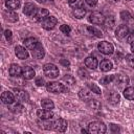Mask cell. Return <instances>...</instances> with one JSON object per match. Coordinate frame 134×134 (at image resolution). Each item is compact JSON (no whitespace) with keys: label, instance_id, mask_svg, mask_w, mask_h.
Instances as JSON below:
<instances>
[{"label":"cell","instance_id":"obj_1","mask_svg":"<svg viewBox=\"0 0 134 134\" xmlns=\"http://www.w3.org/2000/svg\"><path fill=\"white\" fill-rule=\"evenodd\" d=\"M107 128L106 125L102 121H92L88 125V131L89 133H94V134H104L106 132Z\"/></svg>","mask_w":134,"mask_h":134},{"label":"cell","instance_id":"obj_2","mask_svg":"<svg viewBox=\"0 0 134 134\" xmlns=\"http://www.w3.org/2000/svg\"><path fill=\"white\" fill-rule=\"evenodd\" d=\"M46 89L47 91L51 92V93H62V92H66L67 88L58 82H49L46 84Z\"/></svg>","mask_w":134,"mask_h":134},{"label":"cell","instance_id":"obj_3","mask_svg":"<svg viewBox=\"0 0 134 134\" xmlns=\"http://www.w3.org/2000/svg\"><path fill=\"white\" fill-rule=\"evenodd\" d=\"M43 71H44V74L50 79H55L59 76V68L54 65V64H46L44 65L43 67Z\"/></svg>","mask_w":134,"mask_h":134},{"label":"cell","instance_id":"obj_4","mask_svg":"<svg viewBox=\"0 0 134 134\" xmlns=\"http://www.w3.org/2000/svg\"><path fill=\"white\" fill-rule=\"evenodd\" d=\"M97 49H98V51L100 53L106 54V55H110L114 51L113 45L110 42H108V41H102V42H99L97 44Z\"/></svg>","mask_w":134,"mask_h":134},{"label":"cell","instance_id":"obj_5","mask_svg":"<svg viewBox=\"0 0 134 134\" xmlns=\"http://www.w3.org/2000/svg\"><path fill=\"white\" fill-rule=\"evenodd\" d=\"M105 16L99 12H93L89 15L88 20L92 24H103L105 22Z\"/></svg>","mask_w":134,"mask_h":134},{"label":"cell","instance_id":"obj_6","mask_svg":"<svg viewBox=\"0 0 134 134\" xmlns=\"http://www.w3.org/2000/svg\"><path fill=\"white\" fill-rule=\"evenodd\" d=\"M57 23H58V20H57V18L53 17V16H48L46 19H44V20L41 22L42 27H43L44 29H46V30H50V29L54 28V26L57 25Z\"/></svg>","mask_w":134,"mask_h":134},{"label":"cell","instance_id":"obj_7","mask_svg":"<svg viewBox=\"0 0 134 134\" xmlns=\"http://www.w3.org/2000/svg\"><path fill=\"white\" fill-rule=\"evenodd\" d=\"M128 34H129V28H128V26L125 25V24H121V25L117 26V28L115 29V36H116L118 39H120V40L127 38Z\"/></svg>","mask_w":134,"mask_h":134},{"label":"cell","instance_id":"obj_8","mask_svg":"<svg viewBox=\"0 0 134 134\" xmlns=\"http://www.w3.org/2000/svg\"><path fill=\"white\" fill-rule=\"evenodd\" d=\"M37 116L42 119V120H46V119H51L53 117V112L51 110L48 109H39L37 111Z\"/></svg>","mask_w":134,"mask_h":134},{"label":"cell","instance_id":"obj_9","mask_svg":"<svg viewBox=\"0 0 134 134\" xmlns=\"http://www.w3.org/2000/svg\"><path fill=\"white\" fill-rule=\"evenodd\" d=\"M53 129L57 132H65L67 129V121L64 118H58L53 121Z\"/></svg>","mask_w":134,"mask_h":134},{"label":"cell","instance_id":"obj_10","mask_svg":"<svg viewBox=\"0 0 134 134\" xmlns=\"http://www.w3.org/2000/svg\"><path fill=\"white\" fill-rule=\"evenodd\" d=\"M3 17L8 22H16V21H18L17 13L15 10H13V9H9V8L3 10Z\"/></svg>","mask_w":134,"mask_h":134},{"label":"cell","instance_id":"obj_11","mask_svg":"<svg viewBox=\"0 0 134 134\" xmlns=\"http://www.w3.org/2000/svg\"><path fill=\"white\" fill-rule=\"evenodd\" d=\"M15 53L17 55V58H19L20 60H25L28 58V51L26 49V47H23V46H16L15 48Z\"/></svg>","mask_w":134,"mask_h":134},{"label":"cell","instance_id":"obj_12","mask_svg":"<svg viewBox=\"0 0 134 134\" xmlns=\"http://www.w3.org/2000/svg\"><path fill=\"white\" fill-rule=\"evenodd\" d=\"M37 10H38V8L32 3H25V5L23 7V14L26 15V16H29V17L30 16H35Z\"/></svg>","mask_w":134,"mask_h":134},{"label":"cell","instance_id":"obj_13","mask_svg":"<svg viewBox=\"0 0 134 134\" xmlns=\"http://www.w3.org/2000/svg\"><path fill=\"white\" fill-rule=\"evenodd\" d=\"M8 73L13 77H18L22 74V68L17 64H12L8 68Z\"/></svg>","mask_w":134,"mask_h":134},{"label":"cell","instance_id":"obj_14","mask_svg":"<svg viewBox=\"0 0 134 134\" xmlns=\"http://www.w3.org/2000/svg\"><path fill=\"white\" fill-rule=\"evenodd\" d=\"M15 98H16L15 95L12 92H9V91H4L1 94V100H2L3 104H6V105L13 104L14 100H15Z\"/></svg>","mask_w":134,"mask_h":134},{"label":"cell","instance_id":"obj_15","mask_svg":"<svg viewBox=\"0 0 134 134\" xmlns=\"http://www.w3.org/2000/svg\"><path fill=\"white\" fill-rule=\"evenodd\" d=\"M15 97L20 103L28 100V94L22 89H15Z\"/></svg>","mask_w":134,"mask_h":134},{"label":"cell","instance_id":"obj_16","mask_svg":"<svg viewBox=\"0 0 134 134\" xmlns=\"http://www.w3.org/2000/svg\"><path fill=\"white\" fill-rule=\"evenodd\" d=\"M48 16H49V12L47 9H45V8H38V10H37L36 15L34 16V18H35L36 21H41L42 22Z\"/></svg>","mask_w":134,"mask_h":134},{"label":"cell","instance_id":"obj_17","mask_svg":"<svg viewBox=\"0 0 134 134\" xmlns=\"http://www.w3.org/2000/svg\"><path fill=\"white\" fill-rule=\"evenodd\" d=\"M23 44H24V46H25L27 49L32 50L34 48L37 47V45L39 44V42H38V40H37L36 38L30 37V38H26V39L23 41Z\"/></svg>","mask_w":134,"mask_h":134},{"label":"cell","instance_id":"obj_18","mask_svg":"<svg viewBox=\"0 0 134 134\" xmlns=\"http://www.w3.org/2000/svg\"><path fill=\"white\" fill-rule=\"evenodd\" d=\"M31 53H32V57H34V58L40 60V59H43V58H44V55H45V50H44V48L42 47V45L39 43V44L37 45V47L31 50Z\"/></svg>","mask_w":134,"mask_h":134},{"label":"cell","instance_id":"obj_19","mask_svg":"<svg viewBox=\"0 0 134 134\" xmlns=\"http://www.w3.org/2000/svg\"><path fill=\"white\" fill-rule=\"evenodd\" d=\"M22 76L25 80H31L35 77V70L29 66H25L22 68Z\"/></svg>","mask_w":134,"mask_h":134},{"label":"cell","instance_id":"obj_20","mask_svg":"<svg viewBox=\"0 0 134 134\" xmlns=\"http://www.w3.org/2000/svg\"><path fill=\"white\" fill-rule=\"evenodd\" d=\"M97 64H98V62H97L96 58H94V57H88V58L85 59V65H86V67H88V68H90L92 70L97 67Z\"/></svg>","mask_w":134,"mask_h":134},{"label":"cell","instance_id":"obj_21","mask_svg":"<svg viewBox=\"0 0 134 134\" xmlns=\"http://www.w3.org/2000/svg\"><path fill=\"white\" fill-rule=\"evenodd\" d=\"M113 65H112V62L109 61V60H103L100 63H99V69L103 71V72H108L112 69Z\"/></svg>","mask_w":134,"mask_h":134},{"label":"cell","instance_id":"obj_22","mask_svg":"<svg viewBox=\"0 0 134 134\" xmlns=\"http://www.w3.org/2000/svg\"><path fill=\"white\" fill-rule=\"evenodd\" d=\"M114 80H115L116 84H118L120 86L129 84V77L124 74H114Z\"/></svg>","mask_w":134,"mask_h":134},{"label":"cell","instance_id":"obj_23","mask_svg":"<svg viewBox=\"0 0 134 134\" xmlns=\"http://www.w3.org/2000/svg\"><path fill=\"white\" fill-rule=\"evenodd\" d=\"M5 5L7 8L9 9H13V10H16L20 7L21 5V0H7L5 2Z\"/></svg>","mask_w":134,"mask_h":134},{"label":"cell","instance_id":"obj_24","mask_svg":"<svg viewBox=\"0 0 134 134\" xmlns=\"http://www.w3.org/2000/svg\"><path fill=\"white\" fill-rule=\"evenodd\" d=\"M79 96H80L81 99L88 102L89 99H91L92 94H91V91L89 89H81L80 92H79Z\"/></svg>","mask_w":134,"mask_h":134},{"label":"cell","instance_id":"obj_25","mask_svg":"<svg viewBox=\"0 0 134 134\" xmlns=\"http://www.w3.org/2000/svg\"><path fill=\"white\" fill-rule=\"evenodd\" d=\"M108 99H109L110 104L117 105L119 103V100H120V95L117 92H111L110 95H109V97H108Z\"/></svg>","mask_w":134,"mask_h":134},{"label":"cell","instance_id":"obj_26","mask_svg":"<svg viewBox=\"0 0 134 134\" xmlns=\"http://www.w3.org/2000/svg\"><path fill=\"white\" fill-rule=\"evenodd\" d=\"M124 96L129 100H134V87H128L124 91Z\"/></svg>","mask_w":134,"mask_h":134},{"label":"cell","instance_id":"obj_27","mask_svg":"<svg viewBox=\"0 0 134 134\" xmlns=\"http://www.w3.org/2000/svg\"><path fill=\"white\" fill-rule=\"evenodd\" d=\"M72 14H73V16H74L75 18L82 19V18H84V16L86 15V9H85L83 6H82V7H79V8H74L73 12H72Z\"/></svg>","mask_w":134,"mask_h":134},{"label":"cell","instance_id":"obj_28","mask_svg":"<svg viewBox=\"0 0 134 134\" xmlns=\"http://www.w3.org/2000/svg\"><path fill=\"white\" fill-rule=\"evenodd\" d=\"M41 106H42V108H44V109L51 110V109H53L54 104H53V102L50 100L49 98H43V99L41 100Z\"/></svg>","mask_w":134,"mask_h":134},{"label":"cell","instance_id":"obj_29","mask_svg":"<svg viewBox=\"0 0 134 134\" xmlns=\"http://www.w3.org/2000/svg\"><path fill=\"white\" fill-rule=\"evenodd\" d=\"M88 106H89L90 108L94 109V110H98V109H100V107H102L100 103H99L97 99H92V98L88 100Z\"/></svg>","mask_w":134,"mask_h":134},{"label":"cell","instance_id":"obj_30","mask_svg":"<svg viewBox=\"0 0 134 134\" xmlns=\"http://www.w3.org/2000/svg\"><path fill=\"white\" fill-rule=\"evenodd\" d=\"M120 17H121V19H122L124 21H126V22H131V21H133V17H132V15H131L128 10H122V12L120 13Z\"/></svg>","mask_w":134,"mask_h":134},{"label":"cell","instance_id":"obj_31","mask_svg":"<svg viewBox=\"0 0 134 134\" xmlns=\"http://www.w3.org/2000/svg\"><path fill=\"white\" fill-rule=\"evenodd\" d=\"M87 30L91 34V35H93V36H95V37H102L103 36V34H102V31L99 30V29H97V28H95V27H93V26H88L87 27Z\"/></svg>","mask_w":134,"mask_h":134},{"label":"cell","instance_id":"obj_32","mask_svg":"<svg viewBox=\"0 0 134 134\" xmlns=\"http://www.w3.org/2000/svg\"><path fill=\"white\" fill-rule=\"evenodd\" d=\"M62 81L63 82H65L67 85H73L74 83H75V79L72 76V75H70V74H66V75H64L63 76V79H62Z\"/></svg>","mask_w":134,"mask_h":134},{"label":"cell","instance_id":"obj_33","mask_svg":"<svg viewBox=\"0 0 134 134\" xmlns=\"http://www.w3.org/2000/svg\"><path fill=\"white\" fill-rule=\"evenodd\" d=\"M113 80H114V74H112V75H106V76H104V77H102V79L99 80V83H100L102 85H108V84H110Z\"/></svg>","mask_w":134,"mask_h":134},{"label":"cell","instance_id":"obj_34","mask_svg":"<svg viewBox=\"0 0 134 134\" xmlns=\"http://www.w3.org/2000/svg\"><path fill=\"white\" fill-rule=\"evenodd\" d=\"M104 23H105V25H106L107 28H112L114 26V24H115V19H114V17L110 16L107 19H105V22Z\"/></svg>","mask_w":134,"mask_h":134},{"label":"cell","instance_id":"obj_35","mask_svg":"<svg viewBox=\"0 0 134 134\" xmlns=\"http://www.w3.org/2000/svg\"><path fill=\"white\" fill-rule=\"evenodd\" d=\"M77 75H80V77H82V79H88L89 77V72L84 67H81L77 70Z\"/></svg>","mask_w":134,"mask_h":134},{"label":"cell","instance_id":"obj_36","mask_svg":"<svg viewBox=\"0 0 134 134\" xmlns=\"http://www.w3.org/2000/svg\"><path fill=\"white\" fill-rule=\"evenodd\" d=\"M9 109H10V111H12L13 113H15V114H18V113H20V112L22 111L23 107H22V105H21V104L17 103V104H15L14 106H12Z\"/></svg>","mask_w":134,"mask_h":134},{"label":"cell","instance_id":"obj_37","mask_svg":"<svg viewBox=\"0 0 134 134\" xmlns=\"http://www.w3.org/2000/svg\"><path fill=\"white\" fill-rule=\"evenodd\" d=\"M126 61L128 63V65L132 68H134V53L132 54H127L126 55Z\"/></svg>","mask_w":134,"mask_h":134},{"label":"cell","instance_id":"obj_38","mask_svg":"<svg viewBox=\"0 0 134 134\" xmlns=\"http://www.w3.org/2000/svg\"><path fill=\"white\" fill-rule=\"evenodd\" d=\"M88 88L92 91V92H94V93H96V94H100V89H99V87L98 86H96L95 84H88Z\"/></svg>","mask_w":134,"mask_h":134},{"label":"cell","instance_id":"obj_39","mask_svg":"<svg viewBox=\"0 0 134 134\" xmlns=\"http://www.w3.org/2000/svg\"><path fill=\"white\" fill-rule=\"evenodd\" d=\"M60 30L63 32V34H66V35H69L70 31H71V28L69 25H66V24H63L60 26Z\"/></svg>","mask_w":134,"mask_h":134},{"label":"cell","instance_id":"obj_40","mask_svg":"<svg viewBox=\"0 0 134 134\" xmlns=\"http://www.w3.org/2000/svg\"><path fill=\"white\" fill-rule=\"evenodd\" d=\"M41 127L44 128V129H46V130H50V129L53 128V122L52 121H49V119H46V121H44Z\"/></svg>","mask_w":134,"mask_h":134},{"label":"cell","instance_id":"obj_41","mask_svg":"<svg viewBox=\"0 0 134 134\" xmlns=\"http://www.w3.org/2000/svg\"><path fill=\"white\" fill-rule=\"evenodd\" d=\"M69 5L73 8H79V7H82L83 6V0H75L71 3H69Z\"/></svg>","mask_w":134,"mask_h":134},{"label":"cell","instance_id":"obj_42","mask_svg":"<svg viewBox=\"0 0 134 134\" xmlns=\"http://www.w3.org/2000/svg\"><path fill=\"white\" fill-rule=\"evenodd\" d=\"M127 42L129 44H134V30L132 32H129L128 36H127Z\"/></svg>","mask_w":134,"mask_h":134},{"label":"cell","instance_id":"obj_43","mask_svg":"<svg viewBox=\"0 0 134 134\" xmlns=\"http://www.w3.org/2000/svg\"><path fill=\"white\" fill-rule=\"evenodd\" d=\"M36 84H37V86H43V85H45V81L42 76H40V77L36 79Z\"/></svg>","mask_w":134,"mask_h":134},{"label":"cell","instance_id":"obj_44","mask_svg":"<svg viewBox=\"0 0 134 134\" xmlns=\"http://www.w3.org/2000/svg\"><path fill=\"white\" fill-rule=\"evenodd\" d=\"M4 36H5V38L9 41L10 39H12V30H9V29H6L5 31H4Z\"/></svg>","mask_w":134,"mask_h":134},{"label":"cell","instance_id":"obj_45","mask_svg":"<svg viewBox=\"0 0 134 134\" xmlns=\"http://www.w3.org/2000/svg\"><path fill=\"white\" fill-rule=\"evenodd\" d=\"M85 1H86L87 4L90 5V6H94V5L97 3V0H85Z\"/></svg>","mask_w":134,"mask_h":134},{"label":"cell","instance_id":"obj_46","mask_svg":"<svg viewBox=\"0 0 134 134\" xmlns=\"http://www.w3.org/2000/svg\"><path fill=\"white\" fill-rule=\"evenodd\" d=\"M111 130L113 131V132H117V131H119V128H118V126L117 125H111Z\"/></svg>","mask_w":134,"mask_h":134},{"label":"cell","instance_id":"obj_47","mask_svg":"<svg viewBox=\"0 0 134 134\" xmlns=\"http://www.w3.org/2000/svg\"><path fill=\"white\" fill-rule=\"evenodd\" d=\"M60 63H61L62 65H64L65 67L69 66V64H70V63H69V61H67V60H61V61H60Z\"/></svg>","mask_w":134,"mask_h":134},{"label":"cell","instance_id":"obj_48","mask_svg":"<svg viewBox=\"0 0 134 134\" xmlns=\"http://www.w3.org/2000/svg\"><path fill=\"white\" fill-rule=\"evenodd\" d=\"M131 51L134 53V44H132V45H131Z\"/></svg>","mask_w":134,"mask_h":134},{"label":"cell","instance_id":"obj_49","mask_svg":"<svg viewBox=\"0 0 134 134\" xmlns=\"http://www.w3.org/2000/svg\"><path fill=\"white\" fill-rule=\"evenodd\" d=\"M37 1H38L39 3H44V2L46 1V0H37Z\"/></svg>","mask_w":134,"mask_h":134},{"label":"cell","instance_id":"obj_50","mask_svg":"<svg viewBox=\"0 0 134 134\" xmlns=\"http://www.w3.org/2000/svg\"><path fill=\"white\" fill-rule=\"evenodd\" d=\"M82 132H83V133H87V132H89V131H87V130H84V129H82Z\"/></svg>","mask_w":134,"mask_h":134},{"label":"cell","instance_id":"obj_51","mask_svg":"<svg viewBox=\"0 0 134 134\" xmlns=\"http://www.w3.org/2000/svg\"><path fill=\"white\" fill-rule=\"evenodd\" d=\"M68 3H71V2H73V1H75V0H66Z\"/></svg>","mask_w":134,"mask_h":134},{"label":"cell","instance_id":"obj_52","mask_svg":"<svg viewBox=\"0 0 134 134\" xmlns=\"http://www.w3.org/2000/svg\"><path fill=\"white\" fill-rule=\"evenodd\" d=\"M3 1H4V2H6V1H7V0H3Z\"/></svg>","mask_w":134,"mask_h":134},{"label":"cell","instance_id":"obj_53","mask_svg":"<svg viewBox=\"0 0 134 134\" xmlns=\"http://www.w3.org/2000/svg\"><path fill=\"white\" fill-rule=\"evenodd\" d=\"M127 1H132V0H127Z\"/></svg>","mask_w":134,"mask_h":134},{"label":"cell","instance_id":"obj_54","mask_svg":"<svg viewBox=\"0 0 134 134\" xmlns=\"http://www.w3.org/2000/svg\"><path fill=\"white\" fill-rule=\"evenodd\" d=\"M133 81H134V79H133Z\"/></svg>","mask_w":134,"mask_h":134}]
</instances>
